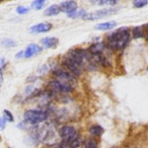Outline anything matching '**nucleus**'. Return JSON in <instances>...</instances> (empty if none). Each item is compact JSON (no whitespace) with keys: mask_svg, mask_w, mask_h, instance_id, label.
<instances>
[{"mask_svg":"<svg viewBox=\"0 0 148 148\" xmlns=\"http://www.w3.org/2000/svg\"><path fill=\"white\" fill-rule=\"evenodd\" d=\"M130 42V29L123 27L113 32L108 37V47L114 51L124 50Z\"/></svg>","mask_w":148,"mask_h":148,"instance_id":"nucleus-1","label":"nucleus"},{"mask_svg":"<svg viewBox=\"0 0 148 148\" xmlns=\"http://www.w3.org/2000/svg\"><path fill=\"white\" fill-rule=\"evenodd\" d=\"M23 119L27 124L39 125L48 119V114L47 112L41 110H27L23 114Z\"/></svg>","mask_w":148,"mask_h":148,"instance_id":"nucleus-2","label":"nucleus"},{"mask_svg":"<svg viewBox=\"0 0 148 148\" xmlns=\"http://www.w3.org/2000/svg\"><path fill=\"white\" fill-rule=\"evenodd\" d=\"M116 12H117V9L113 8V7L103 8L97 11H93V12L90 13H86V15L82 19H84V21H95V19H99V18H103V17L109 16V15L115 14Z\"/></svg>","mask_w":148,"mask_h":148,"instance_id":"nucleus-3","label":"nucleus"},{"mask_svg":"<svg viewBox=\"0 0 148 148\" xmlns=\"http://www.w3.org/2000/svg\"><path fill=\"white\" fill-rule=\"evenodd\" d=\"M59 135L61 137V141H71L74 137H76L78 135V132L73 126L70 125H64L60 128L59 130Z\"/></svg>","mask_w":148,"mask_h":148,"instance_id":"nucleus-4","label":"nucleus"},{"mask_svg":"<svg viewBox=\"0 0 148 148\" xmlns=\"http://www.w3.org/2000/svg\"><path fill=\"white\" fill-rule=\"evenodd\" d=\"M49 87L52 91H55L58 93H69L73 90V85L64 83L59 80H52L49 83Z\"/></svg>","mask_w":148,"mask_h":148,"instance_id":"nucleus-5","label":"nucleus"},{"mask_svg":"<svg viewBox=\"0 0 148 148\" xmlns=\"http://www.w3.org/2000/svg\"><path fill=\"white\" fill-rule=\"evenodd\" d=\"M63 65H64V67L68 69V72L71 73L72 75L75 77L79 76L81 74V72H82V67H80L79 65H77L76 63H74L73 61H71V60H69L66 57L63 61Z\"/></svg>","mask_w":148,"mask_h":148,"instance_id":"nucleus-6","label":"nucleus"},{"mask_svg":"<svg viewBox=\"0 0 148 148\" xmlns=\"http://www.w3.org/2000/svg\"><path fill=\"white\" fill-rule=\"evenodd\" d=\"M59 7L62 12H65V13H67V14H71L74 11L77 10L78 4H77L76 1L70 0V1H63V2H61Z\"/></svg>","mask_w":148,"mask_h":148,"instance_id":"nucleus-7","label":"nucleus"},{"mask_svg":"<svg viewBox=\"0 0 148 148\" xmlns=\"http://www.w3.org/2000/svg\"><path fill=\"white\" fill-rule=\"evenodd\" d=\"M53 27V25L50 23H40L37 25H33L29 27V32L32 34H42V33H47L50 32Z\"/></svg>","mask_w":148,"mask_h":148,"instance_id":"nucleus-8","label":"nucleus"},{"mask_svg":"<svg viewBox=\"0 0 148 148\" xmlns=\"http://www.w3.org/2000/svg\"><path fill=\"white\" fill-rule=\"evenodd\" d=\"M59 44V40L55 37H46L41 40V45L44 49H55Z\"/></svg>","mask_w":148,"mask_h":148,"instance_id":"nucleus-9","label":"nucleus"},{"mask_svg":"<svg viewBox=\"0 0 148 148\" xmlns=\"http://www.w3.org/2000/svg\"><path fill=\"white\" fill-rule=\"evenodd\" d=\"M42 48L40 47L38 44H29L25 50V58H32L34 56H37L38 54H40L42 52Z\"/></svg>","mask_w":148,"mask_h":148,"instance_id":"nucleus-10","label":"nucleus"},{"mask_svg":"<svg viewBox=\"0 0 148 148\" xmlns=\"http://www.w3.org/2000/svg\"><path fill=\"white\" fill-rule=\"evenodd\" d=\"M106 50V46L103 42H99V43H95L88 48V53L92 56H97V55H101V54L105 52Z\"/></svg>","mask_w":148,"mask_h":148,"instance_id":"nucleus-11","label":"nucleus"},{"mask_svg":"<svg viewBox=\"0 0 148 148\" xmlns=\"http://www.w3.org/2000/svg\"><path fill=\"white\" fill-rule=\"evenodd\" d=\"M117 25V23L114 21H106V23H97L95 27V29H99V31H110V29H114V27Z\"/></svg>","mask_w":148,"mask_h":148,"instance_id":"nucleus-12","label":"nucleus"},{"mask_svg":"<svg viewBox=\"0 0 148 148\" xmlns=\"http://www.w3.org/2000/svg\"><path fill=\"white\" fill-rule=\"evenodd\" d=\"M60 7L59 5L57 4H53L51 6H49L48 8H46V10L44 11V14L46 16H55V15H58L60 13Z\"/></svg>","mask_w":148,"mask_h":148,"instance_id":"nucleus-13","label":"nucleus"},{"mask_svg":"<svg viewBox=\"0 0 148 148\" xmlns=\"http://www.w3.org/2000/svg\"><path fill=\"white\" fill-rule=\"evenodd\" d=\"M89 133L95 137H101L103 133H105V129L99 125H92L89 127Z\"/></svg>","mask_w":148,"mask_h":148,"instance_id":"nucleus-14","label":"nucleus"},{"mask_svg":"<svg viewBox=\"0 0 148 148\" xmlns=\"http://www.w3.org/2000/svg\"><path fill=\"white\" fill-rule=\"evenodd\" d=\"M97 142L93 138H88V139L85 140V142L83 143L82 148H97Z\"/></svg>","mask_w":148,"mask_h":148,"instance_id":"nucleus-15","label":"nucleus"},{"mask_svg":"<svg viewBox=\"0 0 148 148\" xmlns=\"http://www.w3.org/2000/svg\"><path fill=\"white\" fill-rule=\"evenodd\" d=\"M86 15V12H85L84 9H77L76 11H74L73 13H71V14H68V17H70V18H78V17H81V18H83V17Z\"/></svg>","mask_w":148,"mask_h":148,"instance_id":"nucleus-16","label":"nucleus"},{"mask_svg":"<svg viewBox=\"0 0 148 148\" xmlns=\"http://www.w3.org/2000/svg\"><path fill=\"white\" fill-rule=\"evenodd\" d=\"M132 34H133V37L135 39H140V38L144 37V32H143V27H135L132 31Z\"/></svg>","mask_w":148,"mask_h":148,"instance_id":"nucleus-17","label":"nucleus"},{"mask_svg":"<svg viewBox=\"0 0 148 148\" xmlns=\"http://www.w3.org/2000/svg\"><path fill=\"white\" fill-rule=\"evenodd\" d=\"M46 5L45 0H36L34 2H32V7L36 10H41L42 8H44V6Z\"/></svg>","mask_w":148,"mask_h":148,"instance_id":"nucleus-18","label":"nucleus"},{"mask_svg":"<svg viewBox=\"0 0 148 148\" xmlns=\"http://www.w3.org/2000/svg\"><path fill=\"white\" fill-rule=\"evenodd\" d=\"M69 144H70V147L71 148H77L81 145V137L80 135H77L76 137H74L71 141H69Z\"/></svg>","mask_w":148,"mask_h":148,"instance_id":"nucleus-19","label":"nucleus"},{"mask_svg":"<svg viewBox=\"0 0 148 148\" xmlns=\"http://www.w3.org/2000/svg\"><path fill=\"white\" fill-rule=\"evenodd\" d=\"M3 118H4V120L6 122H10V123L14 121L13 115L11 114L10 111H8V110H4V111H3Z\"/></svg>","mask_w":148,"mask_h":148,"instance_id":"nucleus-20","label":"nucleus"},{"mask_svg":"<svg viewBox=\"0 0 148 148\" xmlns=\"http://www.w3.org/2000/svg\"><path fill=\"white\" fill-rule=\"evenodd\" d=\"M147 4H148L147 0H135V1H133V5L136 8H142V7L146 6Z\"/></svg>","mask_w":148,"mask_h":148,"instance_id":"nucleus-21","label":"nucleus"},{"mask_svg":"<svg viewBox=\"0 0 148 148\" xmlns=\"http://www.w3.org/2000/svg\"><path fill=\"white\" fill-rule=\"evenodd\" d=\"M2 45L6 48H12V47H15V46H16V43L11 39H5L2 41Z\"/></svg>","mask_w":148,"mask_h":148,"instance_id":"nucleus-22","label":"nucleus"},{"mask_svg":"<svg viewBox=\"0 0 148 148\" xmlns=\"http://www.w3.org/2000/svg\"><path fill=\"white\" fill-rule=\"evenodd\" d=\"M29 11V8H27V7L25 6H18L16 8V12L18 13V14H25V13H27Z\"/></svg>","mask_w":148,"mask_h":148,"instance_id":"nucleus-23","label":"nucleus"},{"mask_svg":"<svg viewBox=\"0 0 148 148\" xmlns=\"http://www.w3.org/2000/svg\"><path fill=\"white\" fill-rule=\"evenodd\" d=\"M5 127H6V121L3 117H0V131L4 130Z\"/></svg>","mask_w":148,"mask_h":148,"instance_id":"nucleus-24","label":"nucleus"},{"mask_svg":"<svg viewBox=\"0 0 148 148\" xmlns=\"http://www.w3.org/2000/svg\"><path fill=\"white\" fill-rule=\"evenodd\" d=\"M38 72H39L40 74H46V73L48 72V67H47V65H42L41 67L39 68Z\"/></svg>","mask_w":148,"mask_h":148,"instance_id":"nucleus-25","label":"nucleus"},{"mask_svg":"<svg viewBox=\"0 0 148 148\" xmlns=\"http://www.w3.org/2000/svg\"><path fill=\"white\" fill-rule=\"evenodd\" d=\"M58 148H71L70 147L69 142L67 141H61V143L58 145Z\"/></svg>","mask_w":148,"mask_h":148,"instance_id":"nucleus-26","label":"nucleus"},{"mask_svg":"<svg viewBox=\"0 0 148 148\" xmlns=\"http://www.w3.org/2000/svg\"><path fill=\"white\" fill-rule=\"evenodd\" d=\"M15 57H16V59H21V58L25 57V52H23V51L18 52V53H17L16 55H15Z\"/></svg>","mask_w":148,"mask_h":148,"instance_id":"nucleus-27","label":"nucleus"},{"mask_svg":"<svg viewBox=\"0 0 148 148\" xmlns=\"http://www.w3.org/2000/svg\"><path fill=\"white\" fill-rule=\"evenodd\" d=\"M5 65V60L3 59V58H1L0 59V70H1V68H3Z\"/></svg>","mask_w":148,"mask_h":148,"instance_id":"nucleus-28","label":"nucleus"},{"mask_svg":"<svg viewBox=\"0 0 148 148\" xmlns=\"http://www.w3.org/2000/svg\"><path fill=\"white\" fill-rule=\"evenodd\" d=\"M3 83V75L2 73H1V70H0V85Z\"/></svg>","mask_w":148,"mask_h":148,"instance_id":"nucleus-29","label":"nucleus"},{"mask_svg":"<svg viewBox=\"0 0 148 148\" xmlns=\"http://www.w3.org/2000/svg\"><path fill=\"white\" fill-rule=\"evenodd\" d=\"M51 148H58V146H52Z\"/></svg>","mask_w":148,"mask_h":148,"instance_id":"nucleus-30","label":"nucleus"},{"mask_svg":"<svg viewBox=\"0 0 148 148\" xmlns=\"http://www.w3.org/2000/svg\"><path fill=\"white\" fill-rule=\"evenodd\" d=\"M146 27H147V32H148V25H146Z\"/></svg>","mask_w":148,"mask_h":148,"instance_id":"nucleus-31","label":"nucleus"},{"mask_svg":"<svg viewBox=\"0 0 148 148\" xmlns=\"http://www.w3.org/2000/svg\"><path fill=\"white\" fill-rule=\"evenodd\" d=\"M147 40H148V32H147Z\"/></svg>","mask_w":148,"mask_h":148,"instance_id":"nucleus-32","label":"nucleus"},{"mask_svg":"<svg viewBox=\"0 0 148 148\" xmlns=\"http://www.w3.org/2000/svg\"><path fill=\"white\" fill-rule=\"evenodd\" d=\"M8 148H10V147H8Z\"/></svg>","mask_w":148,"mask_h":148,"instance_id":"nucleus-33","label":"nucleus"}]
</instances>
